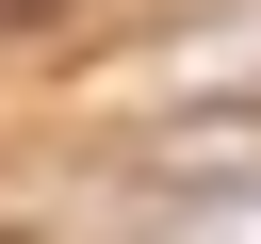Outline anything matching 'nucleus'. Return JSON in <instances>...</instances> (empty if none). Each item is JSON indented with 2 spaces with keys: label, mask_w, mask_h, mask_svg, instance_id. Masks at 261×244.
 Here are the masks:
<instances>
[{
  "label": "nucleus",
  "mask_w": 261,
  "mask_h": 244,
  "mask_svg": "<svg viewBox=\"0 0 261 244\" xmlns=\"http://www.w3.org/2000/svg\"><path fill=\"white\" fill-rule=\"evenodd\" d=\"M98 244H261V179H130Z\"/></svg>",
  "instance_id": "obj_1"
}]
</instances>
